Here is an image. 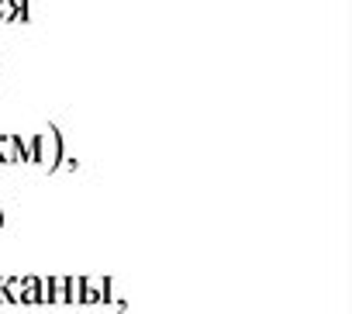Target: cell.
I'll use <instances>...</instances> for the list:
<instances>
[{"label": "cell", "instance_id": "1", "mask_svg": "<svg viewBox=\"0 0 352 314\" xmlns=\"http://www.w3.org/2000/svg\"><path fill=\"white\" fill-rule=\"evenodd\" d=\"M35 163L45 170H59L63 166V135L59 128H45L42 135H35Z\"/></svg>", "mask_w": 352, "mask_h": 314}, {"label": "cell", "instance_id": "2", "mask_svg": "<svg viewBox=\"0 0 352 314\" xmlns=\"http://www.w3.org/2000/svg\"><path fill=\"white\" fill-rule=\"evenodd\" d=\"M0 163H21V135H0Z\"/></svg>", "mask_w": 352, "mask_h": 314}, {"label": "cell", "instance_id": "4", "mask_svg": "<svg viewBox=\"0 0 352 314\" xmlns=\"http://www.w3.org/2000/svg\"><path fill=\"white\" fill-rule=\"evenodd\" d=\"M66 304H83V276H66Z\"/></svg>", "mask_w": 352, "mask_h": 314}, {"label": "cell", "instance_id": "5", "mask_svg": "<svg viewBox=\"0 0 352 314\" xmlns=\"http://www.w3.org/2000/svg\"><path fill=\"white\" fill-rule=\"evenodd\" d=\"M32 0H8V21H25Z\"/></svg>", "mask_w": 352, "mask_h": 314}, {"label": "cell", "instance_id": "3", "mask_svg": "<svg viewBox=\"0 0 352 314\" xmlns=\"http://www.w3.org/2000/svg\"><path fill=\"white\" fill-rule=\"evenodd\" d=\"M21 304H38V276H21Z\"/></svg>", "mask_w": 352, "mask_h": 314}, {"label": "cell", "instance_id": "6", "mask_svg": "<svg viewBox=\"0 0 352 314\" xmlns=\"http://www.w3.org/2000/svg\"><path fill=\"white\" fill-rule=\"evenodd\" d=\"M38 304H52V276H38Z\"/></svg>", "mask_w": 352, "mask_h": 314}, {"label": "cell", "instance_id": "8", "mask_svg": "<svg viewBox=\"0 0 352 314\" xmlns=\"http://www.w3.org/2000/svg\"><path fill=\"white\" fill-rule=\"evenodd\" d=\"M0 21H8V0H0Z\"/></svg>", "mask_w": 352, "mask_h": 314}, {"label": "cell", "instance_id": "9", "mask_svg": "<svg viewBox=\"0 0 352 314\" xmlns=\"http://www.w3.org/2000/svg\"><path fill=\"white\" fill-rule=\"evenodd\" d=\"M0 228H4V211H0Z\"/></svg>", "mask_w": 352, "mask_h": 314}, {"label": "cell", "instance_id": "7", "mask_svg": "<svg viewBox=\"0 0 352 314\" xmlns=\"http://www.w3.org/2000/svg\"><path fill=\"white\" fill-rule=\"evenodd\" d=\"M52 304H66V276H52Z\"/></svg>", "mask_w": 352, "mask_h": 314}]
</instances>
